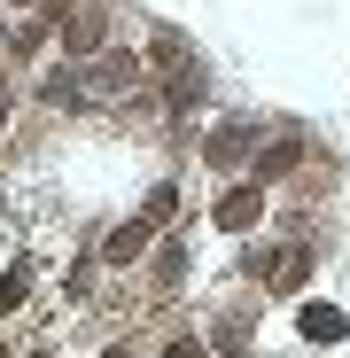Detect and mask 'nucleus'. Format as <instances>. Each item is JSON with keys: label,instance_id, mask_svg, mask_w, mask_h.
<instances>
[{"label": "nucleus", "instance_id": "1", "mask_svg": "<svg viewBox=\"0 0 350 358\" xmlns=\"http://www.w3.org/2000/svg\"><path fill=\"white\" fill-rule=\"evenodd\" d=\"M257 218H265V179H242V187L218 195V226H226V234H242V226H257Z\"/></svg>", "mask_w": 350, "mask_h": 358}, {"label": "nucleus", "instance_id": "2", "mask_svg": "<svg viewBox=\"0 0 350 358\" xmlns=\"http://www.w3.org/2000/svg\"><path fill=\"white\" fill-rule=\"evenodd\" d=\"M101 8H94V0H86V8L78 16H63V55H71V63H78V55H101Z\"/></svg>", "mask_w": 350, "mask_h": 358}, {"label": "nucleus", "instance_id": "3", "mask_svg": "<svg viewBox=\"0 0 350 358\" xmlns=\"http://www.w3.org/2000/svg\"><path fill=\"white\" fill-rule=\"evenodd\" d=\"M148 242H156V226H148V218H125V226H117L109 242H101V257H109V265H133Z\"/></svg>", "mask_w": 350, "mask_h": 358}, {"label": "nucleus", "instance_id": "4", "mask_svg": "<svg viewBox=\"0 0 350 358\" xmlns=\"http://www.w3.org/2000/svg\"><path fill=\"white\" fill-rule=\"evenodd\" d=\"M140 78V63H133V55H117V47H101V63H94V78L86 86H101V94H125Z\"/></svg>", "mask_w": 350, "mask_h": 358}, {"label": "nucleus", "instance_id": "5", "mask_svg": "<svg viewBox=\"0 0 350 358\" xmlns=\"http://www.w3.org/2000/svg\"><path fill=\"white\" fill-rule=\"evenodd\" d=\"M304 164V141H272V148H257V171L249 179H280V171H296Z\"/></svg>", "mask_w": 350, "mask_h": 358}, {"label": "nucleus", "instance_id": "6", "mask_svg": "<svg viewBox=\"0 0 350 358\" xmlns=\"http://www.w3.org/2000/svg\"><path fill=\"white\" fill-rule=\"evenodd\" d=\"M24 304H31V273L16 265V273H0V320H16Z\"/></svg>", "mask_w": 350, "mask_h": 358}, {"label": "nucleus", "instance_id": "7", "mask_svg": "<svg viewBox=\"0 0 350 358\" xmlns=\"http://www.w3.org/2000/svg\"><path fill=\"white\" fill-rule=\"evenodd\" d=\"M304 335L335 343V335H342V312H335V304H312V312H304Z\"/></svg>", "mask_w": 350, "mask_h": 358}, {"label": "nucleus", "instance_id": "8", "mask_svg": "<svg viewBox=\"0 0 350 358\" xmlns=\"http://www.w3.org/2000/svg\"><path fill=\"white\" fill-rule=\"evenodd\" d=\"M180 273H187V250H180V242H163V250H156V288H171Z\"/></svg>", "mask_w": 350, "mask_h": 358}, {"label": "nucleus", "instance_id": "9", "mask_svg": "<svg viewBox=\"0 0 350 358\" xmlns=\"http://www.w3.org/2000/svg\"><path fill=\"white\" fill-rule=\"evenodd\" d=\"M242 148H249V133H242V125H226V133H210V156H218V164H233Z\"/></svg>", "mask_w": 350, "mask_h": 358}, {"label": "nucleus", "instance_id": "10", "mask_svg": "<svg viewBox=\"0 0 350 358\" xmlns=\"http://www.w3.org/2000/svg\"><path fill=\"white\" fill-rule=\"evenodd\" d=\"M163 358H210V343H203V335H171Z\"/></svg>", "mask_w": 350, "mask_h": 358}, {"label": "nucleus", "instance_id": "11", "mask_svg": "<svg viewBox=\"0 0 350 358\" xmlns=\"http://www.w3.org/2000/svg\"><path fill=\"white\" fill-rule=\"evenodd\" d=\"M101 358H125V350H101Z\"/></svg>", "mask_w": 350, "mask_h": 358}]
</instances>
